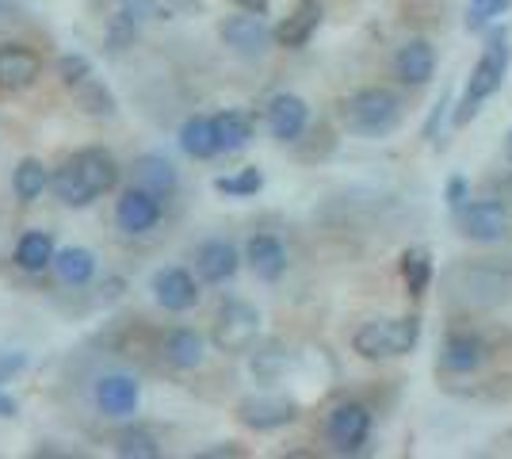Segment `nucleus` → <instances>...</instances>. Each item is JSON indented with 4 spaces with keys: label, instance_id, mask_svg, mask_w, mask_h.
<instances>
[{
    "label": "nucleus",
    "instance_id": "1",
    "mask_svg": "<svg viewBox=\"0 0 512 459\" xmlns=\"http://www.w3.org/2000/svg\"><path fill=\"white\" fill-rule=\"evenodd\" d=\"M119 176H123V169H119L115 153L104 146H85L54 173L50 188L65 207H92L100 196L119 188Z\"/></svg>",
    "mask_w": 512,
    "mask_h": 459
},
{
    "label": "nucleus",
    "instance_id": "2",
    "mask_svg": "<svg viewBox=\"0 0 512 459\" xmlns=\"http://www.w3.org/2000/svg\"><path fill=\"white\" fill-rule=\"evenodd\" d=\"M448 299L470 310H486L512 299V272L493 261H467L448 272Z\"/></svg>",
    "mask_w": 512,
    "mask_h": 459
},
{
    "label": "nucleus",
    "instance_id": "3",
    "mask_svg": "<svg viewBox=\"0 0 512 459\" xmlns=\"http://www.w3.org/2000/svg\"><path fill=\"white\" fill-rule=\"evenodd\" d=\"M402 100L398 92H390L383 85H367L356 88L348 100H344V127L360 138H386L402 127Z\"/></svg>",
    "mask_w": 512,
    "mask_h": 459
},
{
    "label": "nucleus",
    "instance_id": "4",
    "mask_svg": "<svg viewBox=\"0 0 512 459\" xmlns=\"http://www.w3.org/2000/svg\"><path fill=\"white\" fill-rule=\"evenodd\" d=\"M421 341V318H371L352 333V349L363 360H386V356H409Z\"/></svg>",
    "mask_w": 512,
    "mask_h": 459
},
{
    "label": "nucleus",
    "instance_id": "5",
    "mask_svg": "<svg viewBox=\"0 0 512 459\" xmlns=\"http://www.w3.org/2000/svg\"><path fill=\"white\" fill-rule=\"evenodd\" d=\"M509 39L505 35H493L490 43L482 46V54H478V62L470 69V81H467V92H463V104L455 111V123H470L482 104L490 100L497 88L505 85V73H509Z\"/></svg>",
    "mask_w": 512,
    "mask_h": 459
},
{
    "label": "nucleus",
    "instance_id": "6",
    "mask_svg": "<svg viewBox=\"0 0 512 459\" xmlns=\"http://www.w3.org/2000/svg\"><path fill=\"white\" fill-rule=\"evenodd\" d=\"M375 433V417L363 402H341L325 417V440L333 444V452L341 456H356L367 448V440Z\"/></svg>",
    "mask_w": 512,
    "mask_h": 459
},
{
    "label": "nucleus",
    "instance_id": "7",
    "mask_svg": "<svg viewBox=\"0 0 512 459\" xmlns=\"http://www.w3.org/2000/svg\"><path fill=\"white\" fill-rule=\"evenodd\" d=\"M260 337V310L245 299H226L214 322V345L222 352H249Z\"/></svg>",
    "mask_w": 512,
    "mask_h": 459
},
{
    "label": "nucleus",
    "instance_id": "8",
    "mask_svg": "<svg viewBox=\"0 0 512 459\" xmlns=\"http://www.w3.org/2000/svg\"><path fill=\"white\" fill-rule=\"evenodd\" d=\"M161 215H165V199L150 192V188H142V184H130L115 199V222L130 238H142V234L157 230Z\"/></svg>",
    "mask_w": 512,
    "mask_h": 459
},
{
    "label": "nucleus",
    "instance_id": "9",
    "mask_svg": "<svg viewBox=\"0 0 512 459\" xmlns=\"http://www.w3.org/2000/svg\"><path fill=\"white\" fill-rule=\"evenodd\" d=\"M295 417H299V406L279 394H249L237 402V421L253 433H276L283 425H291Z\"/></svg>",
    "mask_w": 512,
    "mask_h": 459
},
{
    "label": "nucleus",
    "instance_id": "10",
    "mask_svg": "<svg viewBox=\"0 0 512 459\" xmlns=\"http://www.w3.org/2000/svg\"><path fill=\"white\" fill-rule=\"evenodd\" d=\"M92 402L104 417H130L142 406V383L127 372H104L92 383Z\"/></svg>",
    "mask_w": 512,
    "mask_h": 459
},
{
    "label": "nucleus",
    "instance_id": "11",
    "mask_svg": "<svg viewBox=\"0 0 512 459\" xmlns=\"http://www.w3.org/2000/svg\"><path fill=\"white\" fill-rule=\"evenodd\" d=\"M218 35H222V43L230 46L234 54L241 58H260L272 39H276V31L264 23V16H256V12H237V16H226V20L218 23Z\"/></svg>",
    "mask_w": 512,
    "mask_h": 459
},
{
    "label": "nucleus",
    "instance_id": "12",
    "mask_svg": "<svg viewBox=\"0 0 512 459\" xmlns=\"http://www.w3.org/2000/svg\"><path fill=\"white\" fill-rule=\"evenodd\" d=\"M459 230L478 245H493L509 234V211L501 199H470L459 211Z\"/></svg>",
    "mask_w": 512,
    "mask_h": 459
},
{
    "label": "nucleus",
    "instance_id": "13",
    "mask_svg": "<svg viewBox=\"0 0 512 459\" xmlns=\"http://www.w3.org/2000/svg\"><path fill=\"white\" fill-rule=\"evenodd\" d=\"M150 291H153V299H157V306L169 310V314H188V310L199 303V284H195L192 272L180 268V264L157 268L150 280Z\"/></svg>",
    "mask_w": 512,
    "mask_h": 459
},
{
    "label": "nucleus",
    "instance_id": "14",
    "mask_svg": "<svg viewBox=\"0 0 512 459\" xmlns=\"http://www.w3.org/2000/svg\"><path fill=\"white\" fill-rule=\"evenodd\" d=\"M264 123H268V134L276 142H299L310 127V104L295 92H279L264 108Z\"/></svg>",
    "mask_w": 512,
    "mask_h": 459
},
{
    "label": "nucleus",
    "instance_id": "15",
    "mask_svg": "<svg viewBox=\"0 0 512 459\" xmlns=\"http://www.w3.org/2000/svg\"><path fill=\"white\" fill-rule=\"evenodd\" d=\"M436 66H440V54L428 39H409L394 54V77L409 88H425L436 77Z\"/></svg>",
    "mask_w": 512,
    "mask_h": 459
},
{
    "label": "nucleus",
    "instance_id": "16",
    "mask_svg": "<svg viewBox=\"0 0 512 459\" xmlns=\"http://www.w3.org/2000/svg\"><path fill=\"white\" fill-rule=\"evenodd\" d=\"M241 261H245L241 249L226 238H211L195 249V272H199L203 284H226V280H234Z\"/></svg>",
    "mask_w": 512,
    "mask_h": 459
},
{
    "label": "nucleus",
    "instance_id": "17",
    "mask_svg": "<svg viewBox=\"0 0 512 459\" xmlns=\"http://www.w3.org/2000/svg\"><path fill=\"white\" fill-rule=\"evenodd\" d=\"M245 264L253 268L256 276L264 280V284H276L287 276V268H291V257H287V245L276 238V234H253V238L245 241Z\"/></svg>",
    "mask_w": 512,
    "mask_h": 459
},
{
    "label": "nucleus",
    "instance_id": "18",
    "mask_svg": "<svg viewBox=\"0 0 512 459\" xmlns=\"http://www.w3.org/2000/svg\"><path fill=\"white\" fill-rule=\"evenodd\" d=\"M486 341L478 337V333H470V329H455L444 337V349H440V364H444V372L451 375H470L478 372L482 364H486Z\"/></svg>",
    "mask_w": 512,
    "mask_h": 459
},
{
    "label": "nucleus",
    "instance_id": "19",
    "mask_svg": "<svg viewBox=\"0 0 512 459\" xmlns=\"http://www.w3.org/2000/svg\"><path fill=\"white\" fill-rule=\"evenodd\" d=\"M43 73V58L20 43H0V88H31Z\"/></svg>",
    "mask_w": 512,
    "mask_h": 459
},
{
    "label": "nucleus",
    "instance_id": "20",
    "mask_svg": "<svg viewBox=\"0 0 512 459\" xmlns=\"http://www.w3.org/2000/svg\"><path fill=\"white\" fill-rule=\"evenodd\" d=\"M165 360L180 372H192L207 360V337L192 326H176L165 333Z\"/></svg>",
    "mask_w": 512,
    "mask_h": 459
},
{
    "label": "nucleus",
    "instance_id": "21",
    "mask_svg": "<svg viewBox=\"0 0 512 459\" xmlns=\"http://www.w3.org/2000/svg\"><path fill=\"white\" fill-rule=\"evenodd\" d=\"M54 257H58V241L50 230H27L12 249V261L23 272H46V268H54Z\"/></svg>",
    "mask_w": 512,
    "mask_h": 459
},
{
    "label": "nucleus",
    "instance_id": "22",
    "mask_svg": "<svg viewBox=\"0 0 512 459\" xmlns=\"http://www.w3.org/2000/svg\"><path fill=\"white\" fill-rule=\"evenodd\" d=\"M134 184H142V188L157 192L161 199H169L180 188V173H176V165L165 153H142L134 161Z\"/></svg>",
    "mask_w": 512,
    "mask_h": 459
},
{
    "label": "nucleus",
    "instance_id": "23",
    "mask_svg": "<svg viewBox=\"0 0 512 459\" xmlns=\"http://www.w3.org/2000/svg\"><path fill=\"white\" fill-rule=\"evenodd\" d=\"M180 150L192 161H211L222 153L218 146V131H214V115H188L180 127Z\"/></svg>",
    "mask_w": 512,
    "mask_h": 459
},
{
    "label": "nucleus",
    "instance_id": "24",
    "mask_svg": "<svg viewBox=\"0 0 512 459\" xmlns=\"http://www.w3.org/2000/svg\"><path fill=\"white\" fill-rule=\"evenodd\" d=\"M318 27H321V4L318 0H306V4H299V8L276 27V43L287 46V50H302V46L314 39Z\"/></svg>",
    "mask_w": 512,
    "mask_h": 459
},
{
    "label": "nucleus",
    "instance_id": "25",
    "mask_svg": "<svg viewBox=\"0 0 512 459\" xmlns=\"http://www.w3.org/2000/svg\"><path fill=\"white\" fill-rule=\"evenodd\" d=\"M54 272H58V280L65 287L92 284V276H96V253L85 249V245H65V249H58V257H54Z\"/></svg>",
    "mask_w": 512,
    "mask_h": 459
},
{
    "label": "nucleus",
    "instance_id": "26",
    "mask_svg": "<svg viewBox=\"0 0 512 459\" xmlns=\"http://www.w3.org/2000/svg\"><path fill=\"white\" fill-rule=\"evenodd\" d=\"M214 131H218V146H222V153H237L253 142V119H249V111L226 108L214 115Z\"/></svg>",
    "mask_w": 512,
    "mask_h": 459
},
{
    "label": "nucleus",
    "instance_id": "27",
    "mask_svg": "<svg viewBox=\"0 0 512 459\" xmlns=\"http://www.w3.org/2000/svg\"><path fill=\"white\" fill-rule=\"evenodd\" d=\"M50 180H54V173L46 169L39 157H23L20 165L12 169V196L20 199V203H35L50 188Z\"/></svg>",
    "mask_w": 512,
    "mask_h": 459
},
{
    "label": "nucleus",
    "instance_id": "28",
    "mask_svg": "<svg viewBox=\"0 0 512 459\" xmlns=\"http://www.w3.org/2000/svg\"><path fill=\"white\" fill-rule=\"evenodd\" d=\"M402 276H406V291L413 299L425 295L428 284H432V253H428V249H406V257H402Z\"/></svg>",
    "mask_w": 512,
    "mask_h": 459
},
{
    "label": "nucleus",
    "instance_id": "29",
    "mask_svg": "<svg viewBox=\"0 0 512 459\" xmlns=\"http://www.w3.org/2000/svg\"><path fill=\"white\" fill-rule=\"evenodd\" d=\"M260 188H264V173H260L256 165L214 180V192H218V196H230V199H249V196H256Z\"/></svg>",
    "mask_w": 512,
    "mask_h": 459
},
{
    "label": "nucleus",
    "instance_id": "30",
    "mask_svg": "<svg viewBox=\"0 0 512 459\" xmlns=\"http://www.w3.org/2000/svg\"><path fill=\"white\" fill-rule=\"evenodd\" d=\"M115 452L127 459H157L165 448H161V440L153 437L150 429H127V433L115 437Z\"/></svg>",
    "mask_w": 512,
    "mask_h": 459
},
{
    "label": "nucleus",
    "instance_id": "31",
    "mask_svg": "<svg viewBox=\"0 0 512 459\" xmlns=\"http://www.w3.org/2000/svg\"><path fill=\"white\" fill-rule=\"evenodd\" d=\"M138 31H142V27L130 20L127 12H115L111 23H107V46H111V50H127V46H134Z\"/></svg>",
    "mask_w": 512,
    "mask_h": 459
},
{
    "label": "nucleus",
    "instance_id": "32",
    "mask_svg": "<svg viewBox=\"0 0 512 459\" xmlns=\"http://www.w3.org/2000/svg\"><path fill=\"white\" fill-rule=\"evenodd\" d=\"M58 77L69 88H81L85 81H92V62H88L85 54H62L58 58Z\"/></svg>",
    "mask_w": 512,
    "mask_h": 459
},
{
    "label": "nucleus",
    "instance_id": "33",
    "mask_svg": "<svg viewBox=\"0 0 512 459\" xmlns=\"http://www.w3.org/2000/svg\"><path fill=\"white\" fill-rule=\"evenodd\" d=\"M283 364H287V352H283L279 341H268V345L253 356V372L260 375V379H276V375L283 372Z\"/></svg>",
    "mask_w": 512,
    "mask_h": 459
},
{
    "label": "nucleus",
    "instance_id": "34",
    "mask_svg": "<svg viewBox=\"0 0 512 459\" xmlns=\"http://www.w3.org/2000/svg\"><path fill=\"white\" fill-rule=\"evenodd\" d=\"M512 8V0H470L467 4V27H486V23L501 20Z\"/></svg>",
    "mask_w": 512,
    "mask_h": 459
},
{
    "label": "nucleus",
    "instance_id": "35",
    "mask_svg": "<svg viewBox=\"0 0 512 459\" xmlns=\"http://www.w3.org/2000/svg\"><path fill=\"white\" fill-rule=\"evenodd\" d=\"M81 108L88 115H115V100H111V92L100 81H85L81 85Z\"/></svg>",
    "mask_w": 512,
    "mask_h": 459
},
{
    "label": "nucleus",
    "instance_id": "36",
    "mask_svg": "<svg viewBox=\"0 0 512 459\" xmlns=\"http://www.w3.org/2000/svg\"><path fill=\"white\" fill-rule=\"evenodd\" d=\"M119 12H127L138 27H142L146 20H161V8H157L153 0H123V8H119Z\"/></svg>",
    "mask_w": 512,
    "mask_h": 459
},
{
    "label": "nucleus",
    "instance_id": "37",
    "mask_svg": "<svg viewBox=\"0 0 512 459\" xmlns=\"http://www.w3.org/2000/svg\"><path fill=\"white\" fill-rule=\"evenodd\" d=\"M444 196H448V207H455V211H463L467 207V180L463 176H451L448 188H444Z\"/></svg>",
    "mask_w": 512,
    "mask_h": 459
},
{
    "label": "nucleus",
    "instance_id": "38",
    "mask_svg": "<svg viewBox=\"0 0 512 459\" xmlns=\"http://www.w3.org/2000/svg\"><path fill=\"white\" fill-rule=\"evenodd\" d=\"M241 12H256V16H268V8H272V0H234Z\"/></svg>",
    "mask_w": 512,
    "mask_h": 459
},
{
    "label": "nucleus",
    "instance_id": "39",
    "mask_svg": "<svg viewBox=\"0 0 512 459\" xmlns=\"http://www.w3.org/2000/svg\"><path fill=\"white\" fill-rule=\"evenodd\" d=\"M20 414V406H16V398L8 391H0V417H16Z\"/></svg>",
    "mask_w": 512,
    "mask_h": 459
},
{
    "label": "nucleus",
    "instance_id": "40",
    "mask_svg": "<svg viewBox=\"0 0 512 459\" xmlns=\"http://www.w3.org/2000/svg\"><path fill=\"white\" fill-rule=\"evenodd\" d=\"M199 456H241V448L237 444H218V448H203Z\"/></svg>",
    "mask_w": 512,
    "mask_h": 459
},
{
    "label": "nucleus",
    "instance_id": "41",
    "mask_svg": "<svg viewBox=\"0 0 512 459\" xmlns=\"http://www.w3.org/2000/svg\"><path fill=\"white\" fill-rule=\"evenodd\" d=\"M509 161H512V134H509Z\"/></svg>",
    "mask_w": 512,
    "mask_h": 459
},
{
    "label": "nucleus",
    "instance_id": "42",
    "mask_svg": "<svg viewBox=\"0 0 512 459\" xmlns=\"http://www.w3.org/2000/svg\"><path fill=\"white\" fill-rule=\"evenodd\" d=\"M0 12H4V0H0Z\"/></svg>",
    "mask_w": 512,
    "mask_h": 459
}]
</instances>
